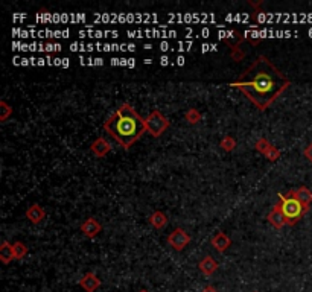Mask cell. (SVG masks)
<instances>
[{"label": "cell", "instance_id": "cell-1", "mask_svg": "<svg viewBox=\"0 0 312 292\" xmlns=\"http://www.w3.org/2000/svg\"><path fill=\"white\" fill-rule=\"evenodd\" d=\"M230 85L244 93L251 104L264 111L291 85V81L268 58L259 56Z\"/></svg>", "mask_w": 312, "mask_h": 292}, {"label": "cell", "instance_id": "cell-2", "mask_svg": "<svg viewBox=\"0 0 312 292\" xmlns=\"http://www.w3.org/2000/svg\"><path fill=\"white\" fill-rule=\"evenodd\" d=\"M104 129L124 149H130L146 131V122L130 104H122L104 124Z\"/></svg>", "mask_w": 312, "mask_h": 292}, {"label": "cell", "instance_id": "cell-3", "mask_svg": "<svg viewBox=\"0 0 312 292\" xmlns=\"http://www.w3.org/2000/svg\"><path fill=\"white\" fill-rule=\"evenodd\" d=\"M279 200L282 201V211L286 218V225H296L306 213L309 211V207L303 206L296 197H294V190H289L286 195L279 193Z\"/></svg>", "mask_w": 312, "mask_h": 292}, {"label": "cell", "instance_id": "cell-4", "mask_svg": "<svg viewBox=\"0 0 312 292\" xmlns=\"http://www.w3.org/2000/svg\"><path fill=\"white\" fill-rule=\"evenodd\" d=\"M145 122H146V131L152 137H160L169 126V121L159 110H152L151 114L145 119Z\"/></svg>", "mask_w": 312, "mask_h": 292}, {"label": "cell", "instance_id": "cell-5", "mask_svg": "<svg viewBox=\"0 0 312 292\" xmlns=\"http://www.w3.org/2000/svg\"><path fill=\"white\" fill-rule=\"evenodd\" d=\"M168 244L175 251H183L190 244V236L187 235L183 228H175L171 235L168 236Z\"/></svg>", "mask_w": 312, "mask_h": 292}, {"label": "cell", "instance_id": "cell-6", "mask_svg": "<svg viewBox=\"0 0 312 292\" xmlns=\"http://www.w3.org/2000/svg\"><path fill=\"white\" fill-rule=\"evenodd\" d=\"M255 149L258 152H261L264 157L269 162H277L280 159V151L276 148V146H272L271 142H268L267 139H259L256 143H255Z\"/></svg>", "mask_w": 312, "mask_h": 292}, {"label": "cell", "instance_id": "cell-7", "mask_svg": "<svg viewBox=\"0 0 312 292\" xmlns=\"http://www.w3.org/2000/svg\"><path fill=\"white\" fill-rule=\"evenodd\" d=\"M81 231H83V235L86 238L93 239L102 231V225L97 222L94 218H89V219H86V222L81 224Z\"/></svg>", "mask_w": 312, "mask_h": 292}, {"label": "cell", "instance_id": "cell-8", "mask_svg": "<svg viewBox=\"0 0 312 292\" xmlns=\"http://www.w3.org/2000/svg\"><path fill=\"white\" fill-rule=\"evenodd\" d=\"M268 222L274 228H277V230H280L282 227L286 225V218L283 215L280 204H276L274 207H272V210L269 211V215H268Z\"/></svg>", "mask_w": 312, "mask_h": 292}, {"label": "cell", "instance_id": "cell-9", "mask_svg": "<svg viewBox=\"0 0 312 292\" xmlns=\"http://www.w3.org/2000/svg\"><path fill=\"white\" fill-rule=\"evenodd\" d=\"M90 151H91L93 155H96L97 159H102V157H105V155L111 151V146H110V143L104 137H99V139H96L91 143Z\"/></svg>", "mask_w": 312, "mask_h": 292}, {"label": "cell", "instance_id": "cell-10", "mask_svg": "<svg viewBox=\"0 0 312 292\" xmlns=\"http://www.w3.org/2000/svg\"><path fill=\"white\" fill-rule=\"evenodd\" d=\"M80 286H81L86 292H94L97 288L101 286V280H99V277H97L96 274H93V272H87V274H86L84 277H81Z\"/></svg>", "mask_w": 312, "mask_h": 292}, {"label": "cell", "instance_id": "cell-11", "mask_svg": "<svg viewBox=\"0 0 312 292\" xmlns=\"http://www.w3.org/2000/svg\"><path fill=\"white\" fill-rule=\"evenodd\" d=\"M46 216V211L42 206L38 204H32L28 210H26V218L32 222V224H40Z\"/></svg>", "mask_w": 312, "mask_h": 292}, {"label": "cell", "instance_id": "cell-12", "mask_svg": "<svg viewBox=\"0 0 312 292\" xmlns=\"http://www.w3.org/2000/svg\"><path fill=\"white\" fill-rule=\"evenodd\" d=\"M210 244H212V247L215 248L217 251H220V252H224L230 245H231V241H230V238L225 235V233H223V231H220L218 235H215L212 238V241H210Z\"/></svg>", "mask_w": 312, "mask_h": 292}, {"label": "cell", "instance_id": "cell-13", "mask_svg": "<svg viewBox=\"0 0 312 292\" xmlns=\"http://www.w3.org/2000/svg\"><path fill=\"white\" fill-rule=\"evenodd\" d=\"M149 224L155 228V230H163L168 224V216L165 215L163 211H159V210H155L152 211L149 218H148Z\"/></svg>", "mask_w": 312, "mask_h": 292}, {"label": "cell", "instance_id": "cell-14", "mask_svg": "<svg viewBox=\"0 0 312 292\" xmlns=\"http://www.w3.org/2000/svg\"><path fill=\"white\" fill-rule=\"evenodd\" d=\"M198 268H200V271L203 272L204 276H212L213 272H215L217 269H218V263L213 260V257H210V256H206L200 263H198Z\"/></svg>", "mask_w": 312, "mask_h": 292}, {"label": "cell", "instance_id": "cell-15", "mask_svg": "<svg viewBox=\"0 0 312 292\" xmlns=\"http://www.w3.org/2000/svg\"><path fill=\"white\" fill-rule=\"evenodd\" d=\"M294 197H296L303 206H306V207H309L311 203H312V192H311L306 186H300L299 189H296V190H294Z\"/></svg>", "mask_w": 312, "mask_h": 292}, {"label": "cell", "instance_id": "cell-16", "mask_svg": "<svg viewBox=\"0 0 312 292\" xmlns=\"http://www.w3.org/2000/svg\"><path fill=\"white\" fill-rule=\"evenodd\" d=\"M0 260H2L3 265H8L9 262L14 260V251H12V245L6 241H3L2 247H0Z\"/></svg>", "mask_w": 312, "mask_h": 292}, {"label": "cell", "instance_id": "cell-17", "mask_svg": "<svg viewBox=\"0 0 312 292\" xmlns=\"http://www.w3.org/2000/svg\"><path fill=\"white\" fill-rule=\"evenodd\" d=\"M12 251H14V259L15 260H22L28 254V247L23 242H15L12 245Z\"/></svg>", "mask_w": 312, "mask_h": 292}, {"label": "cell", "instance_id": "cell-18", "mask_svg": "<svg viewBox=\"0 0 312 292\" xmlns=\"http://www.w3.org/2000/svg\"><path fill=\"white\" fill-rule=\"evenodd\" d=\"M184 119L190 124V125H195V124H198L201 122L203 119V114L198 111V110H195V108H189L184 114Z\"/></svg>", "mask_w": 312, "mask_h": 292}, {"label": "cell", "instance_id": "cell-19", "mask_svg": "<svg viewBox=\"0 0 312 292\" xmlns=\"http://www.w3.org/2000/svg\"><path fill=\"white\" fill-rule=\"evenodd\" d=\"M221 148L225 152H231L236 149V140L231 137V135H224L223 140H221Z\"/></svg>", "mask_w": 312, "mask_h": 292}, {"label": "cell", "instance_id": "cell-20", "mask_svg": "<svg viewBox=\"0 0 312 292\" xmlns=\"http://www.w3.org/2000/svg\"><path fill=\"white\" fill-rule=\"evenodd\" d=\"M12 114V107L6 104V101H0V122H6Z\"/></svg>", "mask_w": 312, "mask_h": 292}, {"label": "cell", "instance_id": "cell-21", "mask_svg": "<svg viewBox=\"0 0 312 292\" xmlns=\"http://www.w3.org/2000/svg\"><path fill=\"white\" fill-rule=\"evenodd\" d=\"M230 58H231L233 61H236V63L242 61L244 58H245V50H242V49H241V43H238L235 47L231 49V52H230Z\"/></svg>", "mask_w": 312, "mask_h": 292}, {"label": "cell", "instance_id": "cell-22", "mask_svg": "<svg viewBox=\"0 0 312 292\" xmlns=\"http://www.w3.org/2000/svg\"><path fill=\"white\" fill-rule=\"evenodd\" d=\"M305 157L312 163V142H311V143L308 145V148L305 149Z\"/></svg>", "mask_w": 312, "mask_h": 292}, {"label": "cell", "instance_id": "cell-23", "mask_svg": "<svg viewBox=\"0 0 312 292\" xmlns=\"http://www.w3.org/2000/svg\"><path fill=\"white\" fill-rule=\"evenodd\" d=\"M203 292H218V291H217V288H213V286H206L203 289Z\"/></svg>", "mask_w": 312, "mask_h": 292}, {"label": "cell", "instance_id": "cell-24", "mask_svg": "<svg viewBox=\"0 0 312 292\" xmlns=\"http://www.w3.org/2000/svg\"><path fill=\"white\" fill-rule=\"evenodd\" d=\"M140 292H148V291H140Z\"/></svg>", "mask_w": 312, "mask_h": 292}, {"label": "cell", "instance_id": "cell-25", "mask_svg": "<svg viewBox=\"0 0 312 292\" xmlns=\"http://www.w3.org/2000/svg\"><path fill=\"white\" fill-rule=\"evenodd\" d=\"M255 292H258V291H255Z\"/></svg>", "mask_w": 312, "mask_h": 292}]
</instances>
